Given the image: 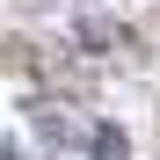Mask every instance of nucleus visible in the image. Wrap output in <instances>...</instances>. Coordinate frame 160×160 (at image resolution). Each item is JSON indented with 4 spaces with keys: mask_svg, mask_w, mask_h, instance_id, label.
<instances>
[{
    "mask_svg": "<svg viewBox=\"0 0 160 160\" xmlns=\"http://www.w3.org/2000/svg\"><path fill=\"white\" fill-rule=\"evenodd\" d=\"M88 146H95V160H131V153H124V131H117V124H95V138H88Z\"/></svg>",
    "mask_w": 160,
    "mask_h": 160,
    "instance_id": "1",
    "label": "nucleus"
}]
</instances>
